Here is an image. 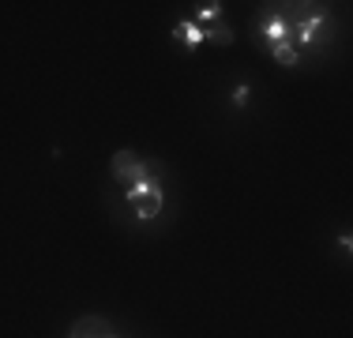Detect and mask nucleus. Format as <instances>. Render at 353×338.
I'll return each mask as SVG.
<instances>
[{"label":"nucleus","instance_id":"nucleus-8","mask_svg":"<svg viewBox=\"0 0 353 338\" xmlns=\"http://www.w3.org/2000/svg\"><path fill=\"white\" fill-rule=\"evenodd\" d=\"M196 15H199V23H218V15H222V4H203Z\"/></svg>","mask_w":353,"mask_h":338},{"label":"nucleus","instance_id":"nucleus-5","mask_svg":"<svg viewBox=\"0 0 353 338\" xmlns=\"http://www.w3.org/2000/svg\"><path fill=\"white\" fill-rule=\"evenodd\" d=\"M263 34L271 38V45H278V42H286V38H290V27H286V23L275 15V19H267V23H263Z\"/></svg>","mask_w":353,"mask_h":338},{"label":"nucleus","instance_id":"nucleus-10","mask_svg":"<svg viewBox=\"0 0 353 338\" xmlns=\"http://www.w3.org/2000/svg\"><path fill=\"white\" fill-rule=\"evenodd\" d=\"M113 338H117V335H113Z\"/></svg>","mask_w":353,"mask_h":338},{"label":"nucleus","instance_id":"nucleus-6","mask_svg":"<svg viewBox=\"0 0 353 338\" xmlns=\"http://www.w3.org/2000/svg\"><path fill=\"white\" fill-rule=\"evenodd\" d=\"M203 42H214V45H229V42H234V30H229L226 23H214L211 30H203Z\"/></svg>","mask_w":353,"mask_h":338},{"label":"nucleus","instance_id":"nucleus-3","mask_svg":"<svg viewBox=\"0 0 353 338\" xmlns=\"http://www.w3.org/2000/svg\"><path fill=\"white\" fill-rule=\"evenodd\" d=\"M319 30H323V15L316 12V15H308V19L297 23V27L290 30V38H293V42H301V45H308V42H316Z\"/></svg>","mask_w":353,"mask_h":338},{"label":"nucleus","instance_id":"nucleus-7","mask_svg":"<svg viewBox=\"0 0 353 338\" xmlns=\"http://www.w3.org/2000/svg\"><path fill=\"white\" fill-rule=\"evenodd\" d=\"M271 53H275V60H278V64H286V68H293V64H297V49H293L290 42H278Z\"/></svg>","mask_w":353,"mask_h":338},{"label":"nucleus","instance_id":"nucleus-9","mask_svg":"<svg viewBox=\"0 0 353 338\" xmlns=\"http://www.w3.org/2000/svg\"><path fill=\"white\" fill-rule=\"evenodd\" d=\"M234 102H237V106H244V102H248V87H244V83L234 91Z\"/></svg>","mask_w":353,"mask_h":338},{"label":"nucleus","instance_id":"nucleus-4","mask_svg":"<svg viewBox=\"0 0 353 338\" xmlns=\"http://www.w3.org/2000/svg\"><path fill=\"white\" fill-rule=\"evenodd\" d=\"M173 34H176V38H184V45H188V49H196V45L203 42V30H199L196 23H188V19H184V23H176V27H173Z\"/></svg>","mask_w":353,"mask_h":338},{"label":"nucleus","instance_id":"nucleus-1","mask_svg":"<svg viewBox=\"0 0 353 338\" xmlns=\"http://www.w3.org/2000/svg\"><path fill=\"white\" fill-rule=\"evenodd\" d=\"M128 207L135 211V218L150 222L158 218V211H162V184L158 181H143V184H132V188L124 192Z\"/></svg>","mask_w":353,"mask_h":338},{"label":"nucleus","instance_id":"nucleus-2","mask_svg":"<svg viewBox=\"0 0 353 338\" xmlns=\"http://www.w3.org/2000/svg\"><path fill=\"white\" fill-rule=\"evenodd\" d=\"M68 338H113V327H109V319H102V316H83L76 327H71Z\"/></svg>","mask_w":353,"mask_h":338}]
</instances>
